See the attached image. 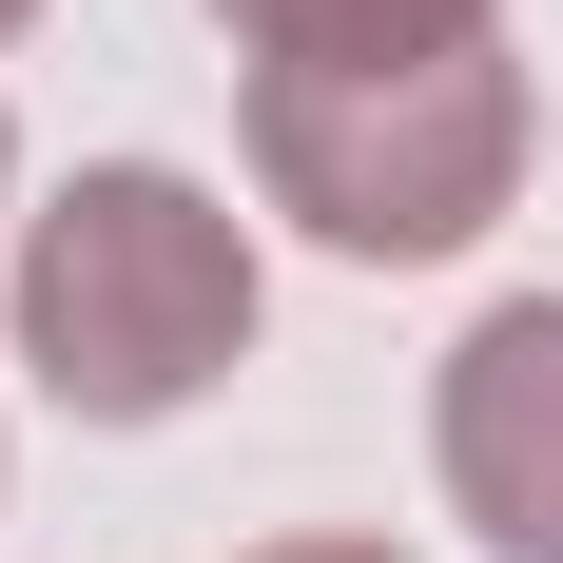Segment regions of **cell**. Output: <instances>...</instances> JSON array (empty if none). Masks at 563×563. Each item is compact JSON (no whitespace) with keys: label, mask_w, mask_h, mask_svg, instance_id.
Returning a JSON list of instances; mask_svg holds the SVG:
<instances>
[{"label":"cell","mask_w":563,"mask_h":563,"mask_svg":"<svg viewBox=\"0 0 563 563\" xmlns=\"http://www.w3.org/2000/svg\"><path fill=\"white\" fill-rule=\"evenodd\" d=\"M253 175L369 273H428L525 195V58L428 40V58H253Z\"/></svg>","instance_id":"1"},{"label":"cell","mask_w":563,"mask_h":563,"mask_svg":"<svg viewBox=\"0 0 563 563\" xmlns=\"http://www.w3.org/2000/svg\"><path fill=\"white\" fill-rule=\"evenodd\" d=\"M233 350H253V233H233L195 175L98 156L40 233H20V369H40L78 428H156V408L214 389Z\"/></svg>","instance_id":"2"},{"label":"cell","mask_w":563,"mask_h":563,"mask_svg":"<svg viewBox=\"0 0 563 563\" xmlns=\"http://www.w3.org/2000/svg\"><path fill=\"white\" fill-rule=\"evenodd\" d=\"M428 448H448V506L506 563H563V291H525V311H486L448 350Z\"/></svg>","instance_id":"3"},{"label":"cell","mask_w":563,"mask_h":563,"mask_svg":"<svg viewBox=\"0 0 563 563\" xmlns=\"http://www.w3.org/2000/svg\"><path fill=\"white\" fill-rule=\"evenodd\" d=\"M253 58H428V40H486V0H214Z\"/></svg>","instance_id":"4"},{"label":"cell","mask_w":563,"mask_h":563,"mask_svg":"<svg viewBox=\"0 0 563 563\" xmlns=\"http://www.w3.org/2000/svg\"><path fill=\"white\" fill-rule=\"evenodd\" d=\"M253 563H389V544H253Z\"/></svg>","instance_id":"5"},{"label":"cell","mask_w":563,"mask_h":563,"mask_svg":"<svg viewBox=\"0 0 563 563\" xmlns=\"http://www.w3.org/2000/svg\"><path fill=\"white\" fill-rule=\"evenodd\" d=\"M20 20H40V0H0V40H20Z\"/></svg>","instance_id":"6"}]
</instances>
